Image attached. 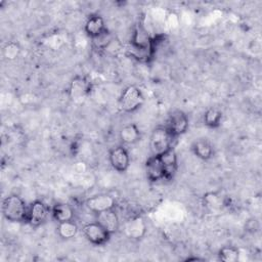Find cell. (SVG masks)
Returning a JSON list of instances; mask_svg holds the SVG:
<instances>
[{
    "label": "cell",
    "instance_id": "1",
    "mask_svg": "<svg viewBox=\"0 0 262 262\" xmlns=\"http://www.w3.org/2000/svg\"><path fill=\"white\" fill-rule=\"evenodd\" d=\"M28 207L23 198L17 194H9L2 202L3 217L14 223H27Z\"/></svg>",
    "mask_w": 262,
    "mask_h": 262
},
{
    "label": "cell",
    "instance_id": "2",
    "mask_svg": "<svg viewBox=\"0 0 262 262\" xmlns=\"http://www.w3.org/2000/svg\"><path fill=\"white\" fill-rule=\"evenodd\" d=\"M176 138L170 133L166 126L155 128L149 137V148L151 156H160L173 147V141Z\"/></svg>",
    "mask_w": 262,
    "mask_h": 262
},
{
    "label": "cell",
    "instance_id": "3",
    "mask_svg": "<svg viewBox=\"0 0 262 262\" xmlns=\"http://www.w3.org/2000/svg\"><path fill=\"white\" fill-rule=\"evenodd\" d=\"M143 103L144 95L141 89L135 85L127 86L119 98V105L125 113H134L140 108Z\"/></svg>",
    "mask_w": 262,
    "mask_h": 262
},
{
    "label": "cell",
    "instance_id": "4",
    "mask_svg": "<svg viewBox=\"0 0 262 262\" xmlns=\"http://www.w3.org/2000/svg\"><path fill=\"white\" fill-rule=\"evenodd\" d=\"M91 82L85 76H75L68 87L69 98L74 102H82L90 94Z\"/></svg>",
    "mask_w": 262,
    "mask_h": 262
},
{
    "label": "cell",
    "instance_id": "5",
    "mask_svg": "<svg viewBox=\"0 0 262 262\" xmlns=\"http://www.w3.org/2000/svg\"><path fill=\"white\" fill-rule=\"evenodd\" d=\"M82 232L85 236V238L94 246H103L105 245L110 238L111 233L97 221L90 222L85 224L82 227Z\"/></svg>",
    "mask_w": 262,
    "mask_h": 262
},
{
    "label": "cell",
    "instance_id": "6",
    "mask_svg": "<svg viewBox=\"0 0 262 262\" xmlns=\"http://www.w3.org/2000/svg\"><path fill=\"white\" fill-rule=\"evenodd\" d=\"M49 213H51V209L43 201L36 200L28 207L27 223L32 227H38L47 220Z\"/></svg>",
    "mask_w": 262,
    "mask_h": 262
},
{
    "label": "cell",
    "instance_id": "7",
    "mask_svg": "<svg viewBox=\"0 0 262 262\" xmlns=\"http://www.w3.org/2000/svg\"><path fill=\"white\" fill-rule=\"evenodd\" d=\"M108 161L115 171L119 173L126 172L130 165V156L127 148L123 144L112 147L108 151Z\"/></svg>",
    "mask_w": 262,
    "mask_h": 262
},
{
    "label": "cell",
    "instance_id": "8",
    "mask_svg": "<svg viewBox=\"0 0 262 262\" xmlns=\"http://www.w3.org/2000/svg\"><path fill=\"white\" fill-rule=\"evenodd\" d=\"M165 126L170 131V133L175 138H177L178 136L184 134L187 131L188 118L183 111L174 110L169 114Z\"/></svg>",
    "mask_w": 262,
    "mask_h": 262
},
{
    "label": "cell",
    "instance_id": "9",
    "mask_svg": "<svg viewBox=\"0 0 262 262\" xmlns=\"http://www.w3.org/2000/svg\"><path fill=\"white\" fill-rule=\"evenodd\" d=\"M85 206L89 211L97 214L110 209H115L116 200L111 194L99 193L88 198L85 202Z\"/></svg>",
    "mask_w": 262,
    "mask_h": 262
},
{
    "label": "cell",
    "instance_id": "10",
    "mask_svg": "<svg viewBox=\"0 0 262 262\" xmlns=\"http://www.w3.org/2000/svg\"><path fill=\"white\" fill-rule=\"evenodd\" d=\"M146 232V223L141 216L129 218L124 224V233L128 238L140 239Z\"/></svg>",
    "mask_w": 262,
    "mask_h": 262
},
{
    "label": "cell",
    "instance_id": "11",
    "mask_svg": "<svg viewBox=\"0 0 262 262\" xmlns=\"http://www.w3.org/2000/svg\"><path fill=\"white\" fill-rule=\"evenodd\" d=\"M96 219L100 225H102L111 234L116 233L120 228V219L115 209H110L95 214Z\"/></svg>",
    "mask_w": 262,
    "mask_h": 262
},
{
    "label": "cell",
    "instance_id": "12",
    "mask_svg": "<svg viewBox=\"0 0 262 262\" xmlns=\"http://www.w3.org/2000/svg\"><path fill=\"white\" fill-rule=\"evenodd\" d=\"M146 177L150 182H158L164 180L165 171L159 156H150L145 162Z\"/></svg>",
    "mask_w": 262,
    "mask_h": 262
},
{
    "label": "cell",
    "instance_id": "13",
    "mask_svg": "<svg viewBox=\"0 0 262 262\" xmlns=\"http://www.w3.org/2000/svg\"><path fill=\"white\" fill-rule=\"evenodd\" d=\"M159 157L161 159V162L163 164L164 171H165L164 180H172L178 169V161H177V155L175 149L172 147L166 152L160 155Z\"/></svg>",
    "mask_w": 262,
    "mask_h": 262
},
{
    "label": "cell",
    "instance_id": "14",
    "mask_svg": "<svg viewBox=\"0 0 262 262\" xmlns=\"http://www.w3.org/2000/svg\"><path fill=\"white\" fill-rule=\"evenodd\" d=\"M107 29L104 24V19L99 14H92L90 15L84 26V31L90 39L96 38L99 35H101L103 32H105Z\"/></svg>",
    "mask_w": 262,
    "mask_h": 262
},
{
    "label": "cell",
    "instance_id": "15",
    "mask_svg": "<svg viewBox=\"0 0 262 262\" xmlns=\"http://www.w3.org/2000/svg\"><path fill=\"white\" fill-rule=\"evenodd\" d=\"M51 215L57 223H61L74 220L75 211L73 207L67 203H56L51 208Z\"/></svg>",
    "mask_w": 262,
    "mask_h": 262
},
{
    "label": "cell",
    "instance_id": "16",
    "mask_svg": "<svg viewBox=\"0 0 262 262\" xmlns=\"http://www.w3.org/2000/svg\"><path fill=\"white\" fill-rule=\"evenodd\" d=\"M191 151L196 158L203 161L210 160L214 155L213 145L208 139H205V138H200L194 140L191 144Z\"/></svg>",
    "mask_w": 262,
    "mask_h": 262
},
{
    "label": "cell",
    "instance_id": "17",
    "mask_svg": "<svg viewBox=\"0 0 262 262\" xmlns=\"http://www.w3.org/2000/svg\"><path fill=\"white\" fill-rule=\"evenodd\" d=\"M227 198L222 196L218 191H209L203 195V205L210 211H219L227 206Z\"/></svg>",
    "mask_w": 262,
    "mask_h": 262
},
{
    "label": "cell",
    "instance_id": "18",
    "mask_svg": "<svg viewBox=\"0 0 262 262\" xmlns=\"http://www.w3.org/2000/svg\"><path fill=\"white\" fill-rule=\"evenodd\" d=\"M119 137L120 140L122 141L123 144H127V145H131L136 143L140 137H141V132L139 130V128L137 127L136 124L134 123H130L125 125L119 133Z\"/></svg>",
    "mask_w": 262,
    "mask_h": 262
},
{
    "label": "cell",
    "instance_id": "19",
    "mask_svg": "<svg viewBox=\"0 0 262 262\" xmlns=\"http://www.w3.org/2000/svg\"><path fill=\"white\" fill-rule=\"evenodd\" d=\"M204 124L209 128H217L221 124L222 112L218 107H209L204 114Z\"/></svg>",
    "mask_w": 262,
    "mask_h": 262
},
{
    "label": "cell",
    "instance_id": "20",
    "mask_svg": "<svg viewBox=\"0 0 262 262\" xmlns=\"http://www.w3.org/2000/svg\"><path fill=\"white\" fill-rule=\"evenodd\" d=\"M78 232V225L72 221H66L58 223L57 225V233L58 235L63 239H70L73 238Z\"/></svg>",
    "mask_w": 262,
    "mask_h": 262
},
{
    "label": "cell",
    "instance_id": "21",
    "mask_svg": "<svg viewBox=\"0 0 262 262\" xmlns=\"http://www.w3.org/2000/svg\"><path fill=\"white\" fill-rule=\"evenodd\" d=\"M219 259L224 262H235L239 258V250L233 246H225L218 252Z\"/></svg>",
    "mask_w": 262,
    "mask_h": 262
},
{
    "label": "cell",
    "instance_id": "22",
    "mask_svg": "<svg viewBox=\"0 0 262 262\" xmlns=\"http://www.w3.org/2000/svg\"><path fill=\"white\" fill-rule=\"evenodd\" d=\"M20 53V46L18 43L10 41L4 45L2 48V54L3 57L6 60H14L18 57Z\"/></svg>",
    "mask_w": 262,
    "mask_h": 262
},
{
    "label": "cell",
    "instance_id": "23",
    "mask_svg": "<svg viewBox=\"0 0 262 262\" xmlns=\"http://www.w3.org/2000/svg\"><path fill=\"white\" fill-rule=\"evenodd\" d=\"M91 40H92L93 46L96 49H101V50L102 49H106L112 44V42L114 41L113 40V36H112V34L110 33L108 30H106L101 35H99L98 37L93 38Z\"/></svg>",
    "mask_w": 262,
    "mask_h": 262
},
{
    "label": "cell",
    "instance_id": "24",
    "mask_svg": "<svg viewBox=\"0 0 262 262\" xmlns=\"http://www.w3.org/2000/svg\"><path fill=\"white\" fill-rule=\"evenodd\" d=\"M74 169L76 170L77 173H84V172L86 171L87 167H86V164H85L84 162H77V163L75 164Z\"/></svg>",
    "mask_w": 262,
    "mask_h": 262
},
{
    "label": "cell",
    "instance_id": "25",
    "mask_svg": "<svg viewBox=\"0 0 262 262\" xmlns=\"http://www.w3.org/2000/svg\"><path fill=\"white\" fill-rule=\"evenodd\" d=\"M198 260H203V259H201V258H198V257H188V258H186L185 259V261H198Z\"/></svg>",
    "mask_w": 262,
    "mask_h": 262
}]
</instances>
